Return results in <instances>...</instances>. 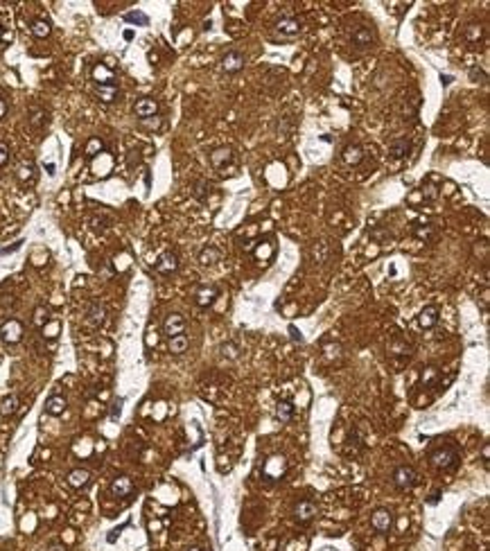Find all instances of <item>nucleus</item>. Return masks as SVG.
<instances>
[{"mask_svg":"<svg viewBox=\"0 0 490 551\" xmlns=\"http://www.w3.org/2000/svg\"><path fill=\"white\" fill-rule=\"evenodd\" d=\"M393 483L400 490H411L418 483V472L411 465H397L396 472H393Z\"/></svg>","mask_w":490,"mask_h":551,"instance_id":"obj_1","label":"nucleus"},{"mask_svg":"<svg viewBox=\"0 0 490 551\" xmlns=\"http://www.w3.org/2000/svg\"><path fill=\"white\" fill-rule=\"evenodd\" d=\"M456 461H459V454H456V450H452V447H445V450H438L432 454V463L441 470L454 468Z\"/></svg>","mask_w":490,"mask_h":551,"instance_id":"obj_2","label":"nucleus"},{"mask_svg":"<svg viewBox=\"0 0 490 551\" xmlns=\"http://www.w3.org/2000/svg\"><path fill=\"white\" fill-rule=\"evenodd\" d=\"M0 337H2L7 344H16V341H21V337H23V325H21V321H16V319L5 321L2 325H0Z\"/></svg>","mask_w":490,"mask_h":551,"instance_id":"obj_3","label":"nucleus"},{"mask_svg":"<svg viewBox=\"0 0 490 551\" xmlns=\"http://www.w3.org/2000/svg\"><path fill=\"white\" fill-rule=\"evenodd\" d=\"M183 330H186V319L181 317V314H169V317H165L163 321V332L167 334L169 339L172 337H179V334H183Z\"/></svg>","mask_w":490,"mask_h":551,"instance_id":"obj_4","label":"nucleus"},{"mask_svg":"<svg viewBox=\"0 0 490 551\" xmlns=\"http://www.w3.org/2000/svg\"><path fill=\"white\" fill-rule=\"evenodd\" d=\"M285 468H287L285 457H280V454H276V457H271V459L267 461V463H264V475H267V479L276 481V479H280V477H282Z\"/></svg>","mask_w":490,"mask_h":551,"instance_id":"obj_5","label":"nucleus"},{"mask_svg":"<svg viewBox=\"0 0 490 551\" xmlns=\"http://www.w3.org/2000/svg\"><path fill=\"white\" fill-rule=\"evenodd\" d=\"M176 269H179V255H176V253L167 251L158 258V262H156L158 274H172V271H176Z\"/></svg>","mask_w":490,"mask_h":551,"instance_id":"obj_6","label":"nucleus"},{"mask_svg":"<svg viewBox=\"0 0 490 551\" xmlns=\"http://www.w3.org/2000/svg\"><path fill=\"white\" fill-rule=\"evenodd\" d=\"M134 111H136V115H140L142 120H147V117L156 115V111H158V102H156V100H152V97H142V100L136 102Z\"/></svg>","mask_w":490,"mask_h":551,"instance_id":"obj_7","label":"nucleus"},{"mask_svg":"<svg viewBox=\"0 0 490 551\" xmlns=\"http://www.w3.org/2000/svg\"><path fill=\"white\" fill-rule=\"evenodd\" d=\"M371 522H373V527L377 528V531H389L393 524V515H391V510H386V508H377L373 513V517H371Z\"/></svg>","mask_w":490,"mask_h":551,"instance_id":"obj_8","label":"nucleus"},{"mask_svg":"<svg viewBox=\"0 0 490 551\" xmlns=\"http://www.w3.org/2000/svg\"><path fill=\"white\" fill-rule=\"evenodd\" d=\"M222 68L226 72H237L244 68V54L242 52H228L226 57L222 59Z\"/></svg>","mask_w":490,"mask_h":551,"instance_id":"obj_9","label":"nucleus"},{"mask_svg":"<svg viewBox=\"0 0 490 551\" xmlns=\"http://www.w3.org/2000/svg\"><path fill=\"white\" fill-rule=\"evenodd\" d=\"M316 513H319V508H316V504L314 502H309V499H303V502L296 506V520L298 522H309Z\"/></svg>","mask_w":490,"mask_h":551,"instance_id":"obj_10","label":"nucleus"},{"mask_svg":"<svg viewBox=\"0 0 490 551\" xmlns=\"http://www.w3.org/2000/svg\"><path fill=\"white\" fill-rule=\"evenodd\" d=\"M194 298H197V305H201V307H208V305H212V300L217 298V287H212V285H204V287H199L197 292H194Z\"/></svg>","mask_w":490,"mask_h":551,"instance_id":"obj_11","label":"nucleus"},{"mask_svg":"<svg viewBox=\"0 0 490 551\" xmlns=\"http://www.w3.org/2000/svg\"><path fill=\"white\" fill-rule=\"evenodd\" d=\"M131 490H134V481L129 477H117L111 483V493L116 497H127V495H131Z\"/></svg>","mask_w":490,"mask_h":551,"instance_id":"obj_12","label":"nucleus"},{"mask_svg":"<svg viewBox=\"0 0 490 551\" xmlns=\"http://www.w3.org/2000/svg\"><path fill=\"white\" fill-rule=\"evenodd\" d=\"M373 39H375V34L368 27H357L355 32H352V46H357V47L371 46V43H373Z\"/></svg>","mask_w":490,"mask_h":551,"instance_id":"obj_13","label":"nucleus"},{"mask_svg":"<svg viewBox=\"0 0 490 551\" xmlns=\"http://www.w3.org/2000/svg\"><path fill=\"white\" fill-rule=\"evenodd\" d=\"M276 27H278L282 34L294 36V34L301 32V21H298V18H280L278 23H276Z\"/></svg>","mask_w":490,"mask_h":551,"instance_id":"obj_14","label":"nucleus"},{"mask_svg":"<svg viewBox=\"0 0 490 551\" xmlns=\"http://www.w3.org/2000/svg\"><path fill=\"white\" fill-rule=\"evenodd\" d=\"M231 159H233V152H231L228 147H219V149H215V152L210 154V163H212V167H224Z\"/></svg>","mask_w":490,"mask_h":551,"instance_id":"obj_15","label":"nucleus"},{"mask_svg":"<svg viewBox=\"0 0 490 551\" xmlns=\"http://www.w3.org/2000/svg\"><path fill=\"white\" fill-rule=\"evenodd\" d=\"M93 77H95V82H97V86L113 84V70H111V68H106L104 64L95 66V68H93Z\"/></svg>","mask_w":490,"mask_h":551,"instance_id":"obj_16","label":"nucleus"},{"mask_svg":"<svg viewBox=\"0 0 490 551\" xmlns=\"http://www.w3.org/2000/svg\"><path fill=\"white\" fill-rule=\"evenodd\" d=\"M64 409H66V398H64V395H52V398H47V402H46V411H47V413L59 416V413H64Z\"/></svg>","mask_w":490,"mask_h":551,"instance_id":"obj_17","label":"nucleus"},{"mask_svg":"<svg viewBox=\"0 0 490 551\" xmlns=\"http://www.w3.org/2000/svg\"><path fill=\"white\" fill-rule=\"evenodd\" d=\"M409 149H411V145H409L407 138H396V140L391 142V147H389L391 156H396V159H402V156H407Z\"/></svg>","mask_w":490,"mask_h":551,"instance_id":"obj_18","label":"nucleus"},{"mask_svg":"<svg viewBox=\"0 0 490 551\" xmlns=\"http://www.w3.org/2000/svg\"><path fill=\"white\" fill-rule=\"evenodd\" d=\"M95 93H97L99 100L109 104V102H113L117 97V88L116 84H104V86H95Z\"/></svg>","mask_w":490,"mask_h":551,"instance_id":"obj_19","label":"nucleus"},{"mask_svg":"<svg viewBox=\"0 0 490 551\" xmlns=\"http://www.w3.org/2000/svg\"><path fill=\"white\" fill-rule=\"evenodd\" d=\"M418 321H420V325H422V328H432V325H436V321H438V310L436 307H425V310L420 312V317H418Z\"/></svg>","mask_w":490,"mask_h":551,"instance_id":"obj_20","label":"nucleus"},{"mask_svg":"<svg viewBox=\"0 0 490 551\" xmlns=\"http://www.w3.org/2000/svg\"><path fill=\"white\" fill-rule=\"evenodd\" d=\"M88 479H91L88 470H72V472L68 475V483L72 488H84L88 483Z\"/></svg>","mask_w":490,"mask_h":551,"instance_id":"obj_21","label":"nucleus"},{"mask_svg":"<svg viewBox=\"0 0 490 551\" xmlns=\"http://www.w3.org/2000/svg\"><path fill=\"white\" fill-rule=\"evenodd\" d=\"M86 319H88V323H91L93 328H97L99 323L104 321V307H102V305H97V303H93L91 307H88V312H86Z\"/></svg>","mask_w":490,"mask_h":551,"instance_id":"obj_22","label":"nucleus"},{"mask_svg":"<svg viewBox=\"0 0 490 551\" xmlns=\"http://www.w3.org/2000/svg\"><path fill=\"white\" fill-rule=\"evenodd\" d=\"M222 260V251L215 247H206L204 251L199 253V262H204V264H212V262H219Z\"/></svg>","mask_w":490,"mask_h":551,"instance_id":"obj_23","label":"nucleus"},{"mask_svg":"<svg viewBox=\"0 0 490 551\" xmlns=\"http://www.w3.org/2000/svg\"><path fill=\"white\" fill-rule=\"evenodd\" d=\"M187 344H190V341H187L186 334L172 337V339H169V352H172V355H181V352L187 350Z\"/></svg>","mask_w":490,"mask_h":551,"instance_id":"obj_24","label":"nucleus"},{"mask_svg":"<svg viewBox=\"0 0 490 551\" xmlns=\"http://www.w3.org/2000/svg\"><path fill=\"white\" fill-rule=\"evenodd\" d=\"M362 159H364V154H362V147H359V145H350V147H346V149H344V161H346V163L357 165Z\"/></svg>","mask_w":490,"mask_h":551,"instance_id":"obj_25","label":"nucleus"},{"mask_svg":"<svg viewBox=\"0 0 490 551\" xmlns=\"http://www.w3.org/2000/svg\"><path fill=\"white\" fill-rule=\"evenodd\" d=\"M276 416H278L280 422H289V420H292V416H294V405H292V402H285V400H282V402H278Z\"/></svg>","mask_w":490,"mask_h":551,"instance_id":"obj_26","label":"nucleus"},{"mask_svg":"<svg viewBox=\"0 0 490 551\" xmlns=\"http://www.w3.org/2000/svg\"><path fill=\"white\" fill-rule=\"evenodd\" d=\"M16 409H18V398H16V395H7V398L0 402V413H2V416H12Z\"/></svg>","mask_w":490,"mask_h":551,"instance_id":"obj_27","label":"nucleus"},{"mask_svg":"<svg viewBox=\"0 0 490 551\" xmlns=\"http://www.w3.org/2000/svg\"><path fill=\"white\" fill-rule=\"evenodd\" d=\"M102 149H104V142L99 140V138H91V140L86 142V156L88 159H95L97 154H102Z\"/></svg>","mask_w":490,"mask_h":551,"instance_id":"obj_28","label":"nucleus"},{"mask_svg":"<svg viewBox=\"0 0 490 551\" xmlns=\"http://www.w3.org/2000/svg\"><path fill=\"white\" fill-rule=\"evenodd\" d=\"M481 36H484V27H481V25H477V23L467 25V29H466V39H467V41H470V43H477Z\"/></svg>","mask_w":490,"mask_h":551,"instance_id":"obj_29","label":"nucleus"},{"mask_svg":"<svg viewBox=\"0 0 490 551\" xmlns=\"http://www.w3.org/2000/svg\"><path fill=\"white\" fill-rule=\"evenodd\" d=\"M124 21H127V23H136V25H147V23H149V18H147L142 12H127V14H124Z\"/></svg>","mask_w":490,"mask_h":551,"instance_id":"obj_30","label":"nucleus"},{"mask_svg":"<svg viewBox=\"0 0 490 551\" xmlns=\"http://www.w3.org/2000/svg\"><path fill=\"white\" fill-rule=\"evenodd\" d=\"M32 32H34V36H39V39H46V36L50 34V25H47L46 21H34V23H32Z\"/></svg>","mask_w":490,"mask_h":551,"instance_id":"obj_31","label":"nucleus"},{"mask_svg":"<svg viewBox=\"0 0 490 551\" xmlns=\"http://www.w3.org/2000/svg\"><path fill=\"white\" fill-rule=\"evenodd\" d=\"M57 332H59V323L57 321H47L46 325H43V337H47V339L57 337Z\"/></svg>","mask_w":490,"mask_h":551,"instance_id":"obj_32","label":"nucleus"},{"mask_svg":"<svg viewBox=\"0 0 490 551\" xmlns=\"http://www.w3.org/2000/svg\"><path fill=\"white\" fill-rule=\"evenodd\" d=\"M34 323H36V325H41V328L47 323V310H46V307H36V312H34Z\"/></svg>","mask_w":490,"mask_h":551,"instance_id":"obj_33","label":"nucleus"},{"mask_svg":"<svg viewBox=\"0 0 490 551\" xmlns=\"http://www.w3.org/2000/svg\"><path fill=\"white\" fill-rule=\"evenodd\" d=\"M7 159H9V147L5 142H0V165H5Z\"/></svg>","mask_w":490,"mask_h":551,"instance_id":"obj_34","label":"nucleus"},{"mask_svg":"<svg viewBox=\"0 0 490 551\" xmlns=\"http://www.w3.org/2000/svg\"><path fill=\"white\" fill-rule=\"evenodd\" d=\"M436 188H434V185H425V188H422V197H427V199H434V197H436Z\"/></svg>","mask_w":490,"mask_h":551,"instance_id":"obj_35","label":"nucleus"},{"mask_svg":"<svg viewBox=\"0 0 490 551\" xmlns=\"http://www.w3.org/2000/svg\"><path fill=\"white\" fill-rule=\"evenodd\" d=\"M434 377H436V368H427L425 373H422V382H432Z\"/></svg>","mask_w":490,"mask_h":551,"instance_id":"obj_36","label":"nucleus"},{"mask_svg":"<svg viewBox=\"0 0 490 551\" xmlns=\"http://www.w3.org/2000/svg\"><path fill=\"white\" fill-rule=\"evenodd\" d=\"M21 244H23V242H16V244H12V247L2 249V251H0V255H5V253H12V251H16V249H21Z\"/></svg>","mask_w":490,"mask_h":551,"instance_id":"obj_37","label":"nucleus"},{"mask_svg":"<svg viewBox=\"0 0 490 551\" xmlns=\"http://www.w3.org/2000/svg\"><path fill=\"white\" fill-rule=\"evenodd\" d=\"M7 113V104H5V100H0V117L5 115Z\"/></svg>","mask_w":490,"mask_h":551,"instance_id":"obj_38","label":"nucleus"},{"mask_svg":"<svg viewBox=\"0 0 490 551\" xmlns=\"http://www.w3.org/2000/svg\"><path fill=\"white\" fill-rule=\"evenodd\" d=\"M292 337H294V339H296V341H303V337H301V332H296V330H294V328H292Z\"/></svg>","mask_w":490,"mask_h":551,"instance_id":"obj_39","label":"nucleus"},{"mask_svg":"<svg viewBox=\"0 0 490 551\" xmlns=\"http://www.w3.org/2000/svg\"><path fill=\"white\" fill-rule=\"evenodd\" d=\"M50 551H66V549H64V545H52Z\"/></svg>","mask_w":490,"mask_h":551,"instance_id":"obj_40","label":"nucleus"},{"mask_svg":"<svg viewBox=\"0 0 490 551\" xmlns=\"http://www.w3.org/2000/svg\"><path fill=\"white\" fill-rule=\"evenodd\" d=\"M124 39H127V41H131V39H134V32H131V29H127V32H124Z\"/></svg>","mask_w":490,"mask_h":551,"instance_id":"obj_41","label":"nucleus"},{"mask_svg":"<svg viewBox=\"0 0 490 551\" xmlns=\"http://www.w3.org/2000/svg\"><path fill=\"white\" fill-rule=\"evenodd\" d=\"M187 551H206V549H201V547H190Z\"/></svg>","mask_w":490,"mask_h":551,"instance_id":"obj_42","label":"nucleus"},{"mask_svg":"<svg viewBox=\"0 0 490 551\" xmlns=\"http://www.w3.org/2000/svg\"><path fill=\"white\" fill-rule=\"evenodd\" d=\"M0 39H2V27H0Z\"/></svg>","mask_w":490,"mask_h":551,"instance_id":"obj_43","label":"nucleus"}]
</instances>
